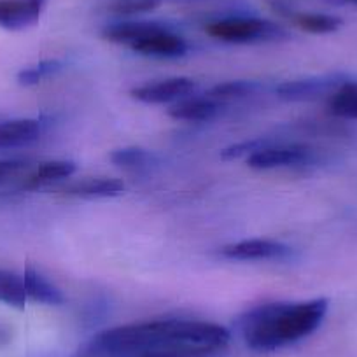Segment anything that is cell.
I'll return each mask as SVG.
<instances>
[{"label":"cell","instance_id":"6da1fadb","mask_svg":"<svg viewBox=\"0 0 357 357\" xmlns=\"http://www.w3.org/2000/svg\"><path fill=\"white\" fill-rule=\"evenodd\" d=\"M231 333L197 319H160L105 329L89 340L84 357H146L184 347L226 350Z\"/></svg>","mask_w":357,"mask_h":357},{"label":"cell","instance_id":"7a4b0ae2","mask_svg":"<svg viewBox=\"0 0 357 357\" xmlns=\"http://www.w3.org/2000/svg\"><path fill=\"white\" fill-rule=\"evenodd\" d=\"M329 301L315 298L308 301H277L250 308L236 321L240 335L250 350L273 352L293 345L317 331L328 314Z\"/></svg>","mask_w":357,"mask_h":357},{"label":"cell","instance_id":"3957f363","mask_svg":"<svg viewBox=\"0 0 357 357\" xmlns=\"http://www.w3.org/2000/svg\"><path fill=\"white\" fill-rule=\"evenodd\" d=\"M205 32L229 44H259L286 39L287 32L270 20L256 16H229L207 23Z\"/></svg>","mask_w":357,"mask_h":357},{"label":"cell","instance_id":"277c9868","mask_svg":"<svg viewBox=\"0 0 357 357\" xmlns=\"http://www.w3.org/2000/svg\"><path fill=\"white\" fill-rule=\"evenodd\" d=\"M315 153L312 147L305 144H282V142H266L247 156V165L256 170H273V168H289V167H307L314 163Z\"/></svg>","mask_w":357,"mask_h":357},{"label":"cell","instance_id":"5b68a950","mask_svg":"<svg viewBox=\"0 0 357 357\" xmlns=\"http://www.w3.org/2000/svg\"><path fill=\"white\" fill-rule=\"evenodd\" d=\"M130 47L142 56L153 58H181L190 51L186 39L175 33L170 26L161 25V23L153 32L147 33Z\"/></svg>","mask_w":357,"mask_h":357},{"label":"cell","instance_id":"8992f818","mask_svg":"<svg viewBox=\"0 0 357 357\" xmlns=\"http://www.w3.org/2000/svg\"><path fill=\"white\" fill-rule=\"evenodd\" d=\"M197 89V82L190 77H170L156 82H146L130 91L135 100L144 104H168L186 98Z\"/></svg>","mask_w":357,"mask_h":357},{"label":"cell","instance_id":"52a82bcc","mask_svg":"<svg viewBox=\"0 0 357 357\" xmlns=\"http://www.w3.org/2000/svg\"><path fill=\"white\" fill-rule=\"evenodd\" d=\"M293 252L289 245L277 240L252 238L242 242L229 243L222 247L221 254L228 259L238 261H259V259H284Z\"/></svg>","mask_w":357,"mask_h":357},{"label":"cell","instance_id":"ba28073f","mask_svg":"<svg viewBox=\"0 0 357 357\" xmlns=\"http://www.w3.org/2000/svg\"><path fill=\"white\" fill-rule=\"evenodd\" d=\"M46 0H0V29L23 30L39 22Z\"/></svg>","mask_w":357,"mask_h":357},{"label":"cell","instance_id":"9c48e42d","mask_svg":"<svg viewBox=\"0 0 357 357\" xmlns=\"http://www.w3.org/2000/svg\"><path fill=\"white\" fill-rule=\"evenodd\" d=\"M225 104L219 100H214L212 97H186L175 102L168 109V116L177 121H193V123H205L212 121L222 112Z\"/></svg>","mask_w":357,"mask_h":357},{"label":"cell","instance_id":"30bf717a","mask_svg":"<svg viewBox=\"0 0 357 357\" xmlns=\"http://www.w3.org/2000/svg\"><path fill=\"white\" fill-rule=\"evenodd\" d=\"M336 77H315V79H298V81H287L277 88V95L284 100H312L321 95L333 91L342 86Z\"/></svg>","mask_w":357,"mask_h":357},{"label":"cell","instance_id":"8fae6325","mask_svg":"<svg viewBox=\"0 0 357 357\" xmlns=\"http://www.w3.org/2000/svg\"><path fill=\"white\" fill-rule=\"evenodd\" d=\"M43 125L37 119H6L0 121V149H15L37 142Z\"/></svg>","mask_w":357,"mask_h":357},{"label":"cell","instance_id":"7c38bea8","mask_svg":"<svg viewBox=\"0 0 357 357\" xmlns=\"http://www.w3.org/2000/svg\"><path fill=\"white\" fill-rule=\"evenodd\" d=\"M125 191V183L111 177H89L67 184L60 190L65 197L74 198H112Z\"/></svg>","mask_w":357,"mask_h":357},{"label":"cell","instance_id":"4fadbf2b","mask_svg":"<svg viewBox=\"0 0 357 357\" xmlns=\"http://www.w3.org/2000/svg\"><path fill=\"white\" fill-rule=\"evenodd\" d=\"M77 167L74 161L67 160H54L46 161V163L39 165L29 177L23 181V190H39V188H46L50 184L58 183L61 178H68L70 175L75 174Z\"/></svg>","mask_w":357,"mask_h":357},{"label":"cell","instance_id":"5bb4252c","mask_svg":"<svg viewBox=\"0 0 357 357\" xmlns=\"http://www.w3.org/2000/svg\"><path fill=\"white\" fill-rule=\"evenodd\" d=\"M279 9L298 29L305 30L308 33H315V36L333 33L342 29L343 25V20L335 15H326V13H296L293 9Z\"/></svg>","mask_w":357,"mask_h":357},{"label":"cell","instance_id":"9a60e30c","mask_svg":"<svg viewBox=\"0 0 357 357\" xmlns=\"http://www.w3.org/2000/svg\"><path fill=\"white\" fill-rule=\"evenodd\" d=\"M23 282H25L26 296L30 300L37 301V303L44 305H61L65 301L61 291L51 282L50 279L37 272L36 268L26 266L25 273H23Z\"/></svg>","mask_w":357,"mask_h":357},{"label":"cell","instance_id":"2e32d148","mask_svg":"<svg viewBox=\"0 0 357 357\" xmlns=\"http://www.w3.org/2000/svg\"><path fill=\"white\" fill-rule=\"evenodd\" d=\"M160 23L156 22H119L107 25L102 30V37L109 43L114 44H125V46H132L137 40L146 37L147 33L153 32Z\"/></svg>","mask_w":357,"mask_h":357},{"label":"cell","instance_id":"e0dca14e","mask_svg":"<svg viewBox=\"0 0 357 357\" xmlns=\"http://www.w3.org/2000/svg\"><path fill=\"white\" fill-rule=\"evenodd\" d=\"M111 161L119 168L132 172L151 170L158 163V158L151 151L142 147H123V149L112 151Z\"/></svg>","mask_w":357,"mask_h":357},{"label":"cell","instance_id":"ac0fdd59","mask_svg":"<svg viewBox=\"0 0 357 357\" xmlns=\"http://www.w3.org/2000/svg\"><path fill=\"white\" fill-rule=\"evenodd\" d=\"M329 111L343 119H357V81L343 82L329 98Z\"/></svg>","mask_w":357,"mask_h":357},{"label":"cell","instance_id":"d6986e66","mask_svg":"<svg viewBox=\"0 0 357 357\" xmlns=\"http://www.w3.org/2000/svg\"><path fill=\"white\" fill-rule=\"evenodd\" d=\"M26 300L29 296H26L23 275L9 270H0V301L9 307L23 308Z\"/></svg>","mask_w":357,"mask_h":357},{"label":"cell","instance_id":"ffe728a7","mask_svg":"<svg viewBox=\"0 0 357 357\" xmlns=\"http://www.w3.org/2000/svg\"><path fill=\"white\" fill-rule=\"evenodd\" d=\"M257 89V82L254 81H228L222 82V84L214 86V88L208 91V97H212L214 100L219 102H229V100H238V98L249 97L250 93H254Z\"/></svg>","mask_w":357,"mask_h":357},{"label":"cell","instance_id":"44dd1931","mask_svg":"<svg viewBox=\"0 0 357 357\" xmlns=\"http://www.w3.org/2000/svg\"><path fill=\"white\" fill-rule=\"evenodd\" d=\"M63 61L56 60V58H54V60L39 61V63L33 65V67L23 68L18 74V82L23 86H33L37 84V82L44 81V79L51 77V75L58 74V72L63 68Z\"/></svg>","mask_w":357,"mask_h":357},{"label":"cell","instance_id":"7402d4cb","mask_svg":"<svg viewBox=\"0 0 357 357\" xmlns=\"http://www.w3.org/2000/svg\"><path fill=\"white\" fill-rule=\"evenodd\" d=\"M161 6V0H112L107 6L112 15L135 16L151 13Z\"/></svg>","mask_w":357,"mask_h":357},{"label":"cell","instance_id":"603a6c76","mask_svg":"<svg viewBox=\"0 0 357 357\" xmlns=\"http://www.w3.org/2000/svg\"><path fill=\"white\" fill-rule=\"evenodd\" d=\"M25 167L23 161L16 160H0V183H4L6 178L13 177Z\"/></svg>","mask_w":357,"mask_h":357},{"label":"cell","instance_id":"cb8c5ba5","mask_svg":"<svg viewBox=\"0 0 357 357\" xmlns=\"http://www.w3.org/2000/svg\"><path fill=\"white\" fill-rule=\"evenodd\" d=\"M345 2H352V4H357V0H345Z\"/></svg>","mask_w":357,"mask_h":357}]
</instances>
